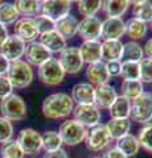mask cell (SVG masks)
<instances>
[{
    "instance_id": "cell-1",
    "label": "cell",
    "mask_w": 152,
    "mask_h": 158,
    "mask_svg": "<svg viewBox=\"0 0 152 158\" xmlns=\"http://www.w3.org/2000/svg\"><path fill=\"white\" fill-rule=\"evenodd\" d=\"M74 102L66 92H53L48 95L42 102L41 111L42 115L50 120H60L66 118L72 115Z\"/></svg>"
},
{
    "instance_id": "cell-2",
    "label": "cell",
    "mask_w": 152,
    "mask_h": 158,
    "mask_svg": "<svg viewBox=\"0 0 152 158\" xmlns=\"http://www.w3.org/2000/svg\"><path fill=\"white\" fill-rule=\"evenodd\" d=\"M13 88H27L35 79L32 66L23 59L9 62L8 70L6 73Z\"/></svg>"
},
{
    "instance_id": "cell-3",
    "label": "cell",
    "mask_w": 152,
    "mask_h": 158,
    "mask_svg": "<svg viewBox=\"0 0 152 158\" xmlns=\"http://www.w3.org/2000/svg\"><path fill=\"white\" fill-rule=\"evenodd\" d=\"M0 113L9 121H23L27 117V104L17 94H11L0 100Z\"/></svg>"
},
{
    "instance_id": "cell-4",
    "label": "cell",
    "mask_w": 152,
    "mask_h": 158,
    "mask_svg": "<svg viewBox=\"0 0 152 158\" xmlns=\"http://www.w3.org/2000/svg\"><path fill=\"white\" fill-rule=\"evenodd\" d=\"M58 135H60L62 144L67 146H77L82 144L87 135V128L80 124L74 118H66L58 127Z\"/></svg>"
},
{
    "instance_id": "cell-5",
    "label": "cell",
    "mask_w": 152,
    "mask_h": 158,
    "mask_svg": "<svg viewBox=\"0 0 152 158\" xmlns=\"http://www.w3.org/2000/svg\"><path fill=\"white\" fill-rule=\"evenodd\" d=\"M37 77L42 85L48 87H54L61 85L65 78V71L60 65L57 58H49L46 62L37 67Z\"/></svg>"
},
{
    "instance_id": "cell-6",
    "label": "cell",
    "mask_w": 152,
    "mask_h": 158,
    "mask_svg": "<svg viewBox=\"0 0 152 158\" xmlns=\"http://www.w3.org/2000/svg\"><path fill=\"white\" fill-rule=\"evenodd\" d=\"M130 120L138 124H148L152 121V94L144 91L131 102Z\"/></svg>"
},
{
    "instance_id": "cell-7",
    "label": "cell",
    "mask_w": 152,
    "mask_h": 158,
    "mask_svg": "<svg viewBox=\"0 0 152 158\" xmlns=\"http://www.w3.org/2000/svg\"><path fill=\"white\" fill-rule=\"evenodd\" d=\"M72 113L73 118L87 129L101 124L102 112L94 103H91V104H74Z\"/></svg>"
},
{
    "instance_id": "cell-8",
    "label": "cell",
    "mask_w": 152,
    "mask_h": 158,
    "mask_svg": "<svg viewBox=\"0 0 152 158\" xmlns=\"http://www.w3.org/2000/svg\"><path fill=\"white\" fill-rule=\"evenodd\" d=\"M111 137L109 135V132L106 129V125L103 124H98L95 127L87 129V135L85 138V144L86 148L90 152H102L106 150L111 144Z\"/></svg>"
},
{
    "instance_id": "cell-9",
    "label": "cell",
    "mask_w": 152,
    "mask_h": 158,
    "mask_svg": "<svg viewBox=\"0 0 152 158\" xmlns=\"http://www.w3.org/2000/svg\"><path fill=\"white\" fill-rule=\"evenodd\" d=\"M16 141L25 156H35L42 149L41 135L33 128H24L19 132Z\"/></svg>"
},
{
    "instance_id": "cell-10",
    "label": "cell",
    "mask_w": 152,
    "mask_h": 158,
    "mask_svg": "<svg viewBox=\"0 0 152 158\" xmlns=\"http://www.w3.org/2000/svg\"><path fill=\"white\" fill-rule=\"evenodd\" d=\"M60 65L62 66L65 74H78L83 69V61L80 56V50L76 46H66L60 53V57L57 58Z\"/></svg>"
},
{
    "instance_id": "cell-11",
    "label": "cell",
    "mask_w": 152,
    "mask_h": 158,
    "mask_svg": "<svg viewBox=\"0 0 152 158\" xmlns=\"http://www.w3.org/2000/svg\"><path fill=\"white\" fill-rule=\"evenodd\" d=\"M25 46L27 42L24 40H21L16 34H9L6 41L3 42V45L0 46V53L9 62L17 61V59H21L24 57Z\"/></svg>"
},
{
    "instance_id": "cell-12",
    "label": "cell",
    "mask_w": 152,
    "mask_h": 158,
    "mask_svg": "<svg viewBox=\"0 0 152 158\" xmlns=\"http://www.w3.org/2000/svg\"><path fill=\"white\" fill-rule=\"evenodd\" d=\"M25 62L31 66H40L44 62H46L49 58H52V53L42 45L40 41L28 42L25 46V53H24Z\"/></svg>"
},
{
    "instance_id": "cell-13",
    "label": "cell",
    "mask_w": 152,
    "mask_h": 158,
    "mask_svg": "<svg viewBox=\"0 0 152 158\" xmlns=\"http://www.w3.org/2000/svg\"><path fill=\"white\" fill-rule=\"evenodd\" d=\"M72 11V3L67 0H45L41 3L40 13L50 17L52 20H60L69 15Z\"/></svg>"
},
{
    "instance_id": "cell-14",
    "label": "cell",
    "mask_w": 152,
    "mask_h": 158,
    "mask_svg": "<svg viewBox=\"0 0 152 158\" xmlns=\"http://www.w3.org/2000/svg\"><path fill=\"white\" fill-rule=\"evenodd\" d=\"M126 32V21L122 17H106L102 21V40H120Z\"/></svg>"
},
{
    "instance_id": "cell-15",
    "label": "cell",
    "mask_w": 152,
    "mask_h": 158,
    "mask_svg": "<svg viewBox=\"0 0 152 158\" xmlns=\"http://www.w3.org/2000/svg\"><path fill=\"white\" fill-rule=\"evenodd\" d=\"M102 31V21L97 16L83 17L78 23V33L83 41L90 40H99Z\"/></svg>"
},
{
    "instance_id": "cell-16",
    "label": "cell",
    "mask_w": 152,
    "mask_h": 158,
    "mask_svg": "<svg viewBox=\"0 0 152 158\" xmlns=\"http://www.w3.org/2000/svg\"><path fill=\"white\" fill-rule=\"evenodd\" d=\"M13 32L25 42L36 41L40 36L33 17H19L13 24Z\"/></svg>"
},
{
    "instance_id": "cell-17",
    "label": "cell",
    "mask_w": 152,
    "mask_h": 158,
    "mask_svg": "<svg viewBox=\"0 0 152 158\" xmlns=\"http://www.w3.org/2000/svg\"><path fill=\"white\" fill-rule=\"evenodd\" d=\"M95 87L89 82H80L72 87L70 98L74 104H91L94 103Z\"/></svg>"
},
{
    "instance_id": "cell-18",
    "label": "cell",
    "mask_w": 152,
    "mask_h": 158,
    "mask_svg": "<svg viewBox=\"0 0 152 158\" xmlns=\"http://www.w3.org/2000/svg\"><path fill=\"white\" fill-rule=\"evenodd\" d=\"M86 79H87V82L91 83L94 87L109 83L110 75H109V73H107L106 63L103 61H98V62L87 65Z\"/></svg>"
},
{
    "instance_id": "cell-19",
    "label": "cell",
    "mask_w": 152,
    "mask_h": 158,
    "mask_svg": "<svg viewBox=\"0 0 152 158\" xmlns=\"http://www.w3.org/2000/svg\"><path fill=\"white\" fill-rule=\"evenodd\" d=\"M116 98H118L116 90L111 85H109V83L95 87L94 104L99 108V110H109L110 106L114 103Z\"/></svg>"
},
{
    "instance_id": "cell-20",
    "label": "cell",
    "mask_w": 152,
    "mask_h": 158,
    "mask_svg": "<svg viewBox=\"0 0 152 158\" xmlns=\"http://www.w3.org/2000/svg\"><path fill=\"white\" fill-rule=\"evenodd\" d=\"M80 56L83 63H94L102 61V50H101V41L99 40H90V41H82L81 46L78 48Z\"/></svg>"
},
{
    "instance_id": "cell-21",
    "label": "cell",
    "mask_w": 152,
    "mask_h": 158,
    "mask_svg": "<svg viewBox=\"0 0 152 158\" xmlns=\"http://www.w3.org/2000/svg\"><path fill=\"white\" fill-rule=\"evenodd\" d=\"M38 38H40V42L52 54H60L63 49L67 46L66 40L63 38L61 34L56 31V29H54V31H50V32L40 34Z\"/></svg>"
},
{
    "instance_id": "cell-22",
    "label": "cell",
    "mask_w": 152,
    "mask_h": 158,
    "mask_svg": "<svg viewBox=\"0 0 152 158\" xmlns=\"http://www.w3.org/2000/svg\"><path fill=\"white\" fill-rule=\"evenodd\" d=\"M102 61H120L123 53V42L120 40H103L101 42Z\"/></svg>"
},
{
    "instance_id": "cell-23",
    "label": "cell",
    "mask_w": 152,
    "mask_h": 158,
    "mask_svg": "<svg viewBox=\"0 0 152 158\" xmlns=\"http://www.w3.org/2000/svg\"><path fill=\"white\" fill-rule=\"evenodd\" d=\"M78 23H80L78 19L69 13V15H66L65 17H62L56 21V31L65 40H70L77 36Z\"/></svg>"
},
{
    "instance_id": "cell-24",
    "label": "cell",
    "mask_w": 152,
    "mask_h": 158,
    "mask_svg": "<svg viewBox=\"0 0 152 158\" xmlns=\"http://www.w3.org/2000/svg\"><path fill=\"white\" fill-rule=\"evenodd\" d=\"M106 129L109 132L111 140H119L130 133L131 120L130 118H110L106 124Z\"/></svg>"
},
{
    "instance_id": "cell-25",
    "label": "cell",
    "mask_w": 152,
    "mask_h": 158,
    "mask_svg": "<svg viewBox=\"0 0 152 158\" xmlns=\"http://www.w3.org/2000/svg\"><path fill=\"white\" fill-rule=\"evenodd\" d=\"M128 7V0H102V11L106 17H122Z\"/></svg>"
},
{
    "instance_id": "cell-26",
    "label": "cell",
    "mask_w": 152,
    "mask_h": 158,
    "mask_svg": "<svg viewBox=\"0 0 152 158\" xmlns=\"http://www.w3.org/2000/svg\"><path fill=\"white\" fill-rule=\"evenodd\" d=\"M147 32H148V24H145L143 21H140L138 19L131 17L126 21V32L124 34H127L131 41H139V40H143L145 37Z\"/></svg>"
},
{
    "instance_id": "cell-27",
    "label": "cell",
    "mask_w": 152,
    "mask_h": 158,
    "mask_svg": "<svg viewBox=\"0 0 152 158\" xmlns=\"http://www.w3.org/2000/svg\"><path fill=\"white\" fill-rule=\"evenodd\" d=\"M130 112L131 102L122 95H118L109 108V115L111 118H130Z\"/></svg>"
},
{
    "instance_id": "cell-28",
    "label": "cell",
    "mask_w": 152,
    "mask_h": 158,
    "mask_svg": "<svg viewBox=\"0 0 152 158\" xmlns=\"http://www.w3.org/2000/svg\"><path fill=\"white\" fill-rule=\"evenodd\" d=\"M115 146L122 153H123L127 158L135 157L140 150V145H139L138 138H136V136L131 135V133L126 135L124 137L119 138V140H116V145Z\"/></svg>"
},
{
    "instance_id": "cell-29",
    "label": "cell",
    "mask_w": 152,
    "mask_h": 158,
    "mask_svg": "<svg viewBox=\"0 0 152 158\" xmlns=\"http://www.w3.org/2000/svg\"><path fill=\"white\" fill-rule=\"evenodd\" d=\"M144 58L143 46L136 41H128L123 44V53H122L120 61H128V62H140Z\"/></svg>"
},
{
    "instance_id": "cell-30",
    "label": "cell",
    "mask_w": 152,
    "mask_h": 158,
    "mask_svg": "<svg viewBox=\"0 0 152 158\" xmlns=\"http://www.w3.org/2000/svg\"><path fill=\"white\" fill-rule=\"evenodd\" d=\"M13 4L23 17H35L41 11V3L38 0H15Z\"/></svg>"
},
{
    "instance_id": "cell-31",
    "label": "cell",
    "mask_w": 152,
    "mask_h": 158,
    "mask_svg": "<svg viewBox=\"0 0 152 158\" xmlns=\"http://www.w3.org/2000/svg\"><path fill=\"white\" fill-rule=\"evenodd\" d=\"M144 92V86L140 81H123L120 85V95L132 102Z\"/></svg>"
},
{
    "instance_id": "cell-32",
    "label": "cell",
    "mask_w": 152,
    "mask_h": 158,
    "mask_svg": "<svg viewBox=\"0 0 152 158\" xmlns=\"http://www.w3.org/2000/svg\"><path fill=\"white\" fill-rule=\"evenodd\" d=\"M19 17H20V15H19L13 3L9 2L0 3V24H3L6 27L13 25Z\"/></svg>"
},
{
    "instance_id": "cell-33",
    "label": "cell",
    "mask_w": 152,
    "mask_h": 158,
    "mask_svg": "<svg viewBox=\"0 0 152 158\" xmlns=\"http://www.w3.org/2000/svg\"><path fill=\"white\" fill-rule=\"evenodd\" d=\"M77 9L83 17L97 16L102 9V0H80L77 3Z\"/></svg>"
},
{
    "instance_id": "cell-34",
    "label": "cell",
    "mask_w": 152,
    "mask_h": 158,
    "mask_svg": "<svg viewBox=\"0 0 152 158\" xmlns=\"http://www.w3.org/2000/svg\"><path fill=\"white\" fill-rule=\"evenodd\" d=\"M42 141V149L45 152H53L62 148V140L57 131H46L44 135H41Z\"/></svg>"
},
{
    "instance_id": "cell-35",
    "label": "cell",
    "mask_w": 152,
    "mask_h": 158,
    "mask_svg": "<svg viewBox=\"0 0 152 158\" xmlns=\"http://www.w3.org/2000/svg\"><path fill=\"white\" fill-rule=\"evenodd\" d=\"M0 157L2 158H24L23 149L19 145V142L16 140H9L7 142H4L0 146Z\"/></svg>"
},
{
    "instance_id": "cell-36",
    "label": "cell",
    "mask_w": 152,
    "mask_h": 158,
    "mask_svg": "<svg viewBox=\"0 0 152 158\" xmlns=\"http://www.w3.org/2000/svg\"><path fill=\"white\" fill-rule=\"evenodd\" d=\"M123 81H140V65L139 62H122L120 75Z\"/></svg>"
},
{
    "instance_id": "cell-37",
    "label": "cell",
    "mask_w": 152,
    "mask_h": 158,
    "mask_svg": "<svg viewBox=\"0 0 152 158\" xmlns=\"http://www.w3.org/2000/svg\"><path fill=\"white\" fill-rule=\"evenodd\" d=\"M132 13H134V19H138L145 24H150L152 21V3L150 0H147L141 4L134 6Z\"/></svg>"
},
{
    "instance_id": "cell-38",
    "label": "cell",
    "mask_w": 152,
    "mask_h": 158,
    "mask_svg": "<svg viewBox=\"0 0 152 158\" xmlns=\"http://www.w3.org/2000/svg\"><path fill=\"white\" fill-rule=\"evenodd\" d=\"M136 138L139 141L140 148H143L144 150L152 154V123H148V124L141 127Z\"/></svg>"
},
{
    "instance_id": "cell-39",
    "label": "cell",
    "mask_w": 152,
    "mask_h": 158,
    "mask_svg": "<svg viewBox=\"0 0 152 158\" xmlns=\"http://www.w3.org/2000/svg\"><path fill=\"white\" fill-rule=\"evenodd\" d=\"M33 19H35L37 31H38V33H40V34L50 32V31H54V29H56V21H54V20H52L50 17L45 16V15L38 13Z\"/></svg>"
},
{
    "instance_id": "cell-40",
    "label": "cell",
    "mask_w": 152,
    "mask_h": 158,
    "mask_svg": "<svg viewBox=\"0 0 152 158\" xmlns=\"http://www.w3.org/2000/svg\"><path fill=\"white\" fill-rule=\"evenodd\" d=\"M13 137V125L12 121L7 120L6 117L0 116V145L12 140Z\"/></svg>"
},
{
    "instance_id": "cell-41",
    "label": "cell",
    "mask_w": 152,
    "mask_h": 158,
    "mask_svg": "<svg viewBox=\"0 0 152 158\" xmlns=\"http://www.w3.org/2000/svg\"><path fill=\"white\" fill-rule=\"evenodd\" d=\"M140 65V82L152 85V59L143 58L139 62Z\"/></svg>"
},
{
    "instance_id": "cell-42",
    "label": "cell",
    "mask_w": 152,
    "mask_h": 158,
    "mask_svg": "<svg viewBox=\"0 0 152 158\" xmlns=\"http://www.w3.org/2000/svg\"><path fill=\"white\" fill-rule=\"evenodd\" d=\"M12 91H13V87L11 85V82H9L8 77L6 74H2V75H0V100H2L3 98L11 95Z\"/></svg>"
},
{
    "instance_id": "cell-43",
    "label": "cell",
    "mask_w": 152,
    "mask_h": 158,
    "mask_svg": "<svg viewBox=\"0 0 152 158\" xmlns=\"http://www.w3.org/2000/svg\"><path fill=\"white\" fill-rule=\"evenodd\" d=\"M105 63H106V69H107V73H109L110 78L120 75L122 61H110V62H105Z\"/></svg>"
},
{
    "instance_id": "cell-44",
    "label": "cell",
    "mask_w": 152,
    "mask_h": 158,
    "mask_svg": "<svg viewBox=\"0 0 152 158\" xmlns=\"http://www.w3.org/2000/svg\"><path fill=\"white\" fill-rule=\"evenodd\" d=\"M102 158H127V157L119 149H118L116 146H114V148H109V149H106V152L103 153Z\"/></svg>"
},
{
    "instance_id": "cell-45",
    "label": "cell",
    "mask_w": 152,
    "mask_h": 158,
    "mask_svg": "<svg viewBox=\"0 0 152 158\" xmlns=\"http://www.w3.org/2000/svg\"><path fill=\"white\" fill-rule=\"evenodd\" d=\"M42 158H69V156H67L65 149L60 148V149L53 150V152H45V154L42 156Z\"/></svg>"
},
{
    "instance_id": "cell-46",
    "label": "cell",
    "mask_w": 152,
    "mask_h": 158,
    "mask_svg": "<svg viewBox=\"0 0 152 158\" xmlns=\"http://www.w3.org/2000/svg\"><path fill=\"white\" fill-rule=\"evenodd\" d=\"M143 53L145 58H151L152 59V37L150 40H147V42L143 46Z\"/></svg>"
},
{
    "instance_id": "cell-47",
    "label": "cell",
    "mask_w": 152,
    "mask_h": 158,
    "mask_svg": "<svg viewBox=\"0 0 152 158\" xmlns=\"http://www.w3.org/2000/svg\"><path fill=\"white\" fill-rule=\"evenodd\" d=\"M8 66H9V61L4 58V57L2 56V53H0V75H2V74H6V73H7Z\"/></svg>"
},
{
    "instance_id": "cell-48",
    "label": "cell",
    "mask_w": 152,
    "mask_h": 158,
    "mask_svg": "<svg viewBox=\"0 0 152 158\" xmlns=\"http://www.w3.org/2000/svg\"><path fill=\"white\" fill-rule=\"evenodd\" d=\"M8 36H9L8 28H7L6 25H3V24H0V46L3 45V42L6 41Z\"/></svg>"
},
{
    "instance_id": "cell-49",
    "label": "cell",
    "mask_w": 152,
    "mask_h": 158,
    "mask_svg": "<svg viewBox=\"0 0 152 158\" xmlns=\"http://www.w3.org/2000/svg\"><path fill=\"white\" fill-rule=\"evenodd\" d=\"M130 2V6L132 4V6H138V4H141V3H144L147 2V0H128Z\"/></svg>"
},
{
    "instance_id": "cell-50",
    "label": "cell",
    "mask_w": 152,
    "mask_h": 158,
    "mask_svg": "<svg viewBox=\"0 0 152 158\" xmlns=\"http://www.w3.org/2000/svg\"><path fill=\"white\" fill-rule=\"evenodd\" d=\"M67 2H70V3L73 4V3H78V2H80V0H67Z\"/></svg>"
},
{
    "instance_id": "cell-51",
    "label": "cell",
    "mask_w": 152,
    "mask_h": 158,
    "mask_svg": "<svg viewBox=\"0 0 152 158\" xmlns=\"http://www.w3.org/2000/svg\"><path fill=\"white\" fill-rule=\"evenodd\" d=\"M91 158H102V157H98V156H95V157H91Z\"/></svg>"
},
{
    "instance_id": "cell-52",
    "label": "cell",
    "mask_w": 152,
    "mask_h": 158,
    "mask_svg": "<svg viewBox=\"0 0 152 158\" xmlns=\"http://www.w3.org/2000/svg\"><path fill=\"white\" fill-rule=\"evenodd\" d=\"M38 2H40V3H44V2H45V0H38Z\"/></svg>"
},
{
    "instance_id": "cell-53",
    "label": "cell",
    "mask_w": 152,
    "mask_h": 158,
    "mask_svg": "<svg viewBox=\"0 0 152 158\" xmlns=\"http://www.w3.org/2000/svg\"><path fill=\"white\" fill-rule=\"evenodd\" d=\"M150 24H151V29H152V21H151V23H150Z\"/></svg>"
},
{
    "instance_id": "cell-54",
    "label": "cell",
    "mask_w": 152,
    "mask_h": 158,
    "mask_svg": "<svg viewBox=\"0 0 152 158\" xmlns=\"http://www.w3.org/2000/svg\"><path fill=\"white\" fill-rule=\"evenodd\" d=\"M2 2H3V0H0V3H2Z\"/></svg>"
},
{
    "instance_id": "cell-55",
    "label": "cell",
    "mask_w": 152,
    "mask_h": 158,
    "mask_svg": "<svg viewBox=\"0 0 152 158\" xmlns=\"http://www.w3.org/2000/svg\"><path fill=\"white\" fill-rule=\"evenodd\" d=\"M151 94H152V92H151Z\"/></svg>"
}]
</instances>
